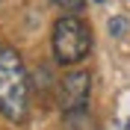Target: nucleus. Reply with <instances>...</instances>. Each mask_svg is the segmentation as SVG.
<instances>
[{
	"instance_id": "1",
	"label": "nucleus",
	"mask_w": 130,
	"mask_h": 130,
	"mask_svg": "<svg viewBox=\"0 0 130 130\" xmlns=\"http://www.w3.org/2000/svg\"><path fill=\"white\" fill-rule=\"evenodd\" d=\"M0 112L12 124H21L30 112V77L15 47L0 44Z\"/></svg>"
},
{
	"instance_id": "2",
	"label": "nucleus",
	"mask_w": 130,
	"mask_h": 130,
	"mask_svg": "<svg viewBox=\"0 0 130 130\" xmlns=\"http://www.w3.org/2000/svg\"><path fill=\"white\" fill-rule=\"evenodd\" d=\"M92 50V30L77 15H65L53 24V56L59 65H77Z\"/></svg>"
},
{
	"instance_id": "3",
	"label": "nucleus",
	"mask_w": 130,
	"mask_h": 130,
	"mask_svg": "<svg viewBox=\"0 0 130 130\" xmlns=\"http://www.w3.org/2000/svg\"><path fill=\"white\" fill-rule=\"evenodd\" d=\"M89 95H92L89 71H68L59 80V109L62 112L89 109Z\"/></svg>"
},
{
	"instance_id": "4",
	"label": "nucleus",
	"mask_w": 130,
	"mask_h": 130,
	"mask_svg": "<svg viewBox=\"0 0 130 130\" xmlns=\"http://www.w3.org/2000/svg\"><path fill=\"white\" fill-rule=\"evenodd\" d=\"M65 127L68 130H95L89 118V109H77V112H65Z\"/></svg>"
},
{
	"instance_id": "5",
	"label": "nucleus",
	"mask_w": 130,
	"mask_h": 130,
	"mask_svg": "<svg viewBox=\"0 0 130 130\" xmlns=\"http://www.w3.org/2000/svg\"><path fill=\"white\" fill-rule=\"evenodd\" d=\"M53 6H59L62 12H68V15H74V12H80L83 6H86V0H50Z\"/></svg>"
},
{
	"instance_id": "6",
	"label": "nucleus",
	"mask_w": 130,
	"mask_h": 130,
	"mask_svg": "<svg viewBox=\"0 0 130 130\" xmlns=\"http://www.w3.org/2000/svg\"><path fill=\"white\" fill-rule=\"evenodd\" d=\"M109 32H112V36H124V32H127V21H124V18H112V21H109Z\"/></svg>"
},
{
	"instance_id": "7",
	"label": "nucleus",
	"mask_w": 130,
	"mask_h": 130,
	"mask_svg": "<svg viewBox=\"0 0 130 130\" xmlns=\"http://www.w3.org/2000/svg\"><path fill=\"white\" fill-rule=\"evenodd\" d=\"M98 3H104V0H98Z\"/></svg>"
}]
</instances>
